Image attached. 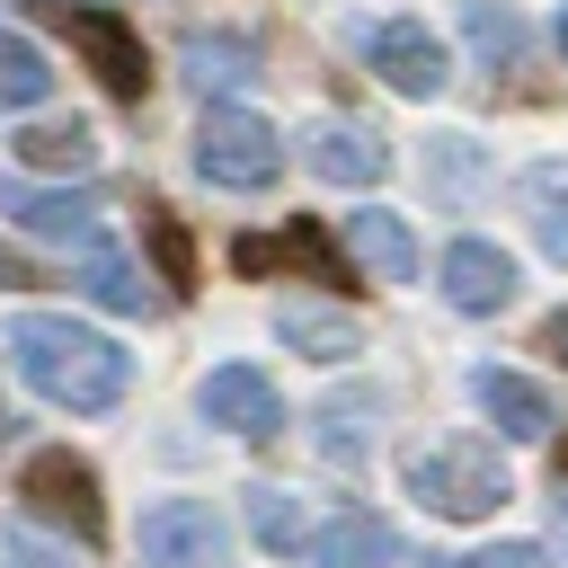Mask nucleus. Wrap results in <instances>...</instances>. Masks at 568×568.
<instances>
[{
  "instance_id": "nucleus-1",
  "label": "nucleus",
  "mask_w": 568,
  "mask_h": 568,
  "mask_svg": "<svg viewBox=\"0 0 568 568\" xmlns=\"http://www.w3.org/2000/svg\"><path fill=\"white\" fill-rule=\"evenodd\" d=\"M9 355H18L27 390H44L53 408H80V417L115 408L124 382H133V355H124L115 337H98V328H80V320H53V311L9 320Z\"/></svg>"
},
{
  "instance_id": "nucleus-11",
  "label": "nucleus",
  "mask_w": 568,
  "mask_h": 568,
  "mask_svg": "<svg viewBox=\"0 0 568 568\" xmlns=\"http://www.w3.org/2000/svg\"><path fill=\"white\" fill-rule=\"evenodd\" d=\"M0 222L36 231V240H71L98 257V204L89 195H53V186H27V178H0Z\"/></svg>"
},
{
  "instance_id": "nucleus-28",
  "label": "nucleus",
  "mask_w": 568,
  "mask_h": 568,
  "mask_svg": "<svg viewBox=\"0 0 568 568\" xmlns=\"http://www.w3.org/2000/svg\"><path fill=\"white\" fill-rule=\"evenodd\" d=\"M541 355H550V364H568V311H550V320H541Z\"/></svg>"
},
{
  "instance_id": "nucleus-6",
  "label": "nucleus",
  "mask_w": 568,
  "mask_h": 568,
  "mask_svg": "<svg viewBox=\"0 0 568 568\" xmlns=\"http://www.w3.org/2000/svg\"><path fill=\"white\" fill-rule=\"evenodd\" d=\"M62 27H71V44H80V62L98 71V89L124 98V106H142V89H151V53H142V36H133L115 9H98V0L71 9Z\"/></svg>"
},
{
  "instance_id": "nucleus-4",
  "label": "nucleus",
  "mask_w": 568,
  "mask_h": 568,
  "mask_svg": "<svg viewBox=\"0 0 568 568\" xmlns=\"http://www.w3.org/2000/svg\"><path fill=\"white\" fill-rule=\"evenodd\" d=\"M133 550H142V568H231V532L204 497H160L142 515Z\"/></svg>"
},
{
  "instance_id": "nucleus-7",
  "label": "nucleus",
  "mask_w": 568,
  "mask_h": 568,
  "mask_svg": "<svg viewBox=\"0 0 568 568\" xmlns=\"http://www.w3.org/2000/svg\"><path fill=\"white\" fill-rule=\"evenodd\" d=\"M355 53L399 89V98H435L444 80H453V62H444V44L426 36V18H382V27H355Z\"/></svg>"
},
{
  "instance_id": "nucleus-15",
  "label": "nucleus",
  "mask_w": 568,
  "mask_h": 568,
  "mask_svg": "<svg viewBox=\"0 0 568 568\" xmlns=\"http://www.w3.org/2000/svg\"><path fill=\"white\" fill-rule=\"evenodd\" d=\"M311 559H320V568H390V559H399V532H390L382 515H337V524L311 541Z\"/></svg>"
},
{
  "instance_id": "nucleus-22",
  "label": "nucleus",
  "mask_w": 568,
  "mask_h": 568,
  "mask_svg": "<svg viewBox=\"0 0 568 568\" xmlns=\"http://www.w3.org/2000/svg\"><path fill=\"white\" fill-rule=\"evenodd\" d=\"M462 27H470V44H479L488 71H515V62H524V18H515V9H497V0H462Z\"/></svg>"
},
{
  "instance_id": "nucleus-10",
  "label": "nucleus",
  "mask_w": 568,
  "mask_h": 568,
  "mask_svg": "<svg viewBox=\"0 0 568 568\" xmlns=\"http://www.w3.org/2000/svg\"><path fill=\"white\" fill-rule=\"evenodd\" d=\"M302 169H311V178H328V186H373V178L390 169V142H382L373 124L328 115V124H311V133H302Z\"/></svg>"
},
{
  "instance_id": "nucleus-26",
  "label": "nucleus",
  "mask_w": 568,
  "mask_h": 568,
  "mask_svg": "<svg viewBox=\"0 0 568 568\" xmlns=\"http://www.w3.org/2000/svg\"><path fill=\"white\" fill-rule=\"evenodd\" d=\"M435 568H559L541 541H488V550H470V559H435Z\"/></svg>"
},
{
  "instance_id": "nucleus-14",
  "label": "nucleus",
  "mask_w": 568,
  "mask_h": 568,
  "mask_svg": "<svg viewBox=\"0 0 568 568\" xmlns=\"http://www.w3.org/2000/svg\"><path fill=\"white\" fill-rule=\"evenodd\" d=\"M178 62H186V80H195L204 98H231V89L257 80V44H248V36H204V27H195V36L178 44Z\"/></svg>"
},
{
  "instance_id": "nucleus-31",
  "label": "nucleus",
  "mask_w": 568,
  "mask_h": 568,
  "mask_svg": "<svg viewBox=\"0 0 568 568\" xmlns=\"http://www.w3.org/2000/svg\"><path fill=\"white\" fill-rule=\"evenodd\" d=\"M559 53H568V9H559Z\"/></svg>"
},
{
  "instance_id": "nucleus-3",
  "label": "nucleus",
  "mask_w": 568,
  "mask_h": 568,
  "mask_svg": "<svg viewBox=\"0 0 568 568\" xmlns=\"http://www.w3.org/2000/svg\"><path fill=\"white\" fill-rule=\"evenodd\" d=\"M195 169H204L213 186H231V195H257V186L284 178V133H275L266 115H248V106H204V124H195Z\"/></svg>"
},
{
  "instance_id": "nucleus-12",
  "label": "nucleus",
  "mask_w": 568,
  "mask_h": 568,
  "mask_svg": "<svg viewBox=\"0 0 568 568\" xmlns=\"http://www.w3.org/2000/svg\"><path fill=\"white\" fill-rule=\"evenodd\" d=\"M435 275H444V302H453V311H470V320L515 302V257H506L497 240H453Z\"/></svg>"
},
{
  "instance_id": "nucleus-21",
  "label": "nucleus",
  "mask_w": 568,
  "mask_h": 568,
  "mask_svg": "<svg viewBox=\"0 0 568 568\" xmlns=\"http://www.w3.org/2000/svg\"><path fill=\"white\" fill-rule=\"evenodd\" d=\"M275 328H284V346H302V355H320V364H346L364 337H355V320H337V311H275Z\"/></svg>"
},
{
  "instance_id": "nucleus-32",
  "label": "nucleus",
  "mask_w": 568,
  "mask_h": 568,
  "mask_svg": "<svg viewBox=\"0 0 568 568\" xmlns=\"http://www.w3.org/2000/svg\"><path fill=\"white\" fill-rule=\"evenodd\" d=\"M0 435H9V408H0Z\"/></svg>"
},
{
  "instance_id": "nucleus-27",
  "label": "nucleus",
  "mask_w": 568,
  "mask_h": 568,
  "mask_svg": "<svg viewBox=\"0 0 568 568\" xmlns=\"http://www.w3.org/2000/svg\"><path fill=\"white\" fill-rule=\"evenodd\" d=\"M231 266H240V275H266V266H275V240H257V231L231 240Z\"/></svg>"
},
{
  "instance_id": "nucleus-9",
  "label": "nucleus",
  "mask_w": 568,
  "mask_h": 568,
  "mask_svg": "<svg viewBox=\"0 0 568 568\" xmlns=\"http://www.w3.org/2000/svg\"><path fill=\"white\" fill-rule=\"evenodd\" d=\"M470 399H479V417H488L497 435H515V444H550V426H559L550 390H541L532 373H506V364H479V373H470Z\"/></svg>"
},
{
  "instance_id": "nucleus-19",
  "label": "nucleus",
  "mask_w": 568,
  "mask_h": 568,
  "mask_svg": "<svg viewBox=\"0 0 568 568\" xmlns=\"http://www.w3.org/2000/svg\"><path fill=\"white\" fill-rule=\"evenodd\" d=\"M142 248H151V266H160L169 293H195V240H186V222L169 204H142Z\"/></svg>"
},
{
  "instance_id": "nucleus-2",
  "label": "nucleus",
  "mask_w": 568,
  "mask_h": 568,
  "mask_svg": "<svg viewBox=\"0 0 568 568\" xmlns=\"http://www.w3.org/2000/svg\"><path fill=\"white\" fill-rule=\"evenodd\" d=\"M408 497H417L426 515H444V524H470V515H497V506L515 497V479H506L497 444H479V435H435V444L408 453Z\"/></svg>"
},
{
  "instance_id": "nucleus-29",
  "label": "nucleus",
  "mask_w": 568,
  "mask_h": 568,
  "mask_svg": "<svg viewBox=\"0 0 568 568\" xmlns=\"http://www.w3.org/2000/svg\"><path fill=\"white\" fill-rule=\"evenodd\" d=\"M0 284H9V293H27V284H36V266H27L18 248H0Z\"/></svg>"
},
{
  "instance_id": "nucleus-25",
  "label": "nucleus",
  "mask_w": 568,
  "mask_h": 568,
  "mask_svg": "<svg viewBox=\"0 0 568 568\" xmlns=\"http://www.w3.org/2000/svg\"><path fill=\"white\" fill-rule=\"evenodd\" d=\"M0 568H71V550H53L36 524H9L0 532Z\"/></svg>"
},
{
  "instance_id": "nucleus-24",
  "label": "nucleus",
  "mask_w": 568,
  "mask_h": 568,
  "mask_svg": "<svg viewBox=\"0 0 568 568\" xmlns=\"http://www.w3.org/2000/svg\"><path fill=\"white\" fill-rule=\"evenodd\" d=\"M80 284H89V302H106V311H151V293H142V275H133L124 257H106V248L89 257V275H80Z\"/></svg>"
},
{
  "instance_id": "nucleus-33",
  "label": "nucleus",
  "mask_w": 568,
  "mask_h": 568,
  "mask_svg": "<svg viewBox=\"0 0 568 568\" xmlns=\"http://www.w3.org/2000/svg\"><path fill=\"white\" fill-rule=\"evenodd\" d=\"M559 515H568V497H559Z\"/></svg>"
},
{
  "instance_id": "nucleus-30",
  "label": "nucleus",
  "mask_w": 568,
  "mask_h": 568,
  "mask_svg": "<svg viewBox=\"0 0 568 568\" xmlns=\"http://www.w3.org/2000/svg\"><path fill=\"white\" fill-rule=\"evenodd\" d=\"M27 9H44V18H71V9H89V0H27Z\"/></svg>"
},
{
  "instance_id": "nucleus-18",
  "label": "nucleus",
  "mask_w": 568,
  "mask_h": 568,
  "mask_svg": "<svg viewBox=\"0 0 568 568\" xmlns=\"http://www.w3.org/2000/svg\"><path fill=\"white\" fill-rule=\"evenodd\" d=\"M524 204H532L541 248L568 266V160H532V169H524Z\"/></svg>"
},
{
  "instance_id": "nucleus-16",
  "label": "nucleus",
  "mask_w": 568,
  "mask_h": 568,
  "mask_svg": "<svg viewBox=\"0 0 568 568\" xmlns=\"http://www.w3.org/2000/svg\"><path fill=\"white\" fill-rule=\"evenodd\" d=\"M9 151H18V169H53V178H71V169L98 160V133H89V124H27Z\"/></svg>"
},
{
  "instance_id": "nucleus-17",
  "label": "nucleus",
  "mask_w": 568,
  "mask_h": 568,
  "mask_svg": "<svg viewBox=\"0 0 568 568\" xmlns=\"http://www.w3.org/2000/svg\"><path fill=\"white\" fill-rule=\"evenodd\" d=\"M275 257H284V266H302L311 284H355V257H346V248H337V240H328V231H320L311 213H293V222H284Z\"/></svg>"
},
{
  "instance_id": "nucleus-13",
  "label": "nucleus",
  "mask_w": 568,
  "mask_h": 568,
  "mask_svg": "<svg viewBox=\"0 0 568 568\" xmlns=\"http://www.w3.org/2000/svg\"><path fill=\"white\" fill-rule=\"evenodd\" d=\"M346 257H364L382 284H408V275H417V240H408V222L382 213V204H355V213H346Z\"/></svg>"
},
{
  "instance_id": "nucleus-5",
  "label": "nucleus",
  "mask_w": 568,
  "mask_h": 568,
  "mask_svg": "<svg viewBox=\"0 0 568 568\" xmlns=\"http://www.w3.org/2000/svg\"><path fill=\"white\" fill-rule=\"evenodd\" d=\"M18 497H27L36 515L71 524L80 541H98V532H106V497H98V470H89L80 453H62V444L27 453V470H18Z\"/></svg>"
},
{
  "instance_id": "nucleus-23",
  "label": "nucleus",
  "mask_w": 568,
  "mask_h": 568,
  "mask_svg": "<svg viewBox=\"0 0 568 568\" xmlns=\"http://www.w3.org/2000/svg\"><path fill=\"white\" fill-rule=\"evenodd\" d=\"M248 532H257L266 550H302V541H311L302 497H284V488H248Z\"/></svg>"
},
{
  "instance_id": "nucleus-20",
  "label": "nucleus",
  "mask_w": 568,
  "mask_h": 568,
  "mask_svg": "<svg viewBox=\"0 0 568 568\" xmlns=\"http://www.w3.org/2000/svg\"><path fill=\"white\" fill-rule=\"evenodd\" d=\"M53 98V62L27 44V36H0V115H27Z\"/></svg>"
},
{
  "instance_id": "nucleus-8",
  "label": "nucleus",
  "mask_w": 568,
  "mask_h": 568,
  "mask_svg": "<svg viewBox=\"0 0 568 568\" xmlns=\"http://www.w3.org/2000/svg\"><path fill=\"white\" fill-rule=\"evenodd\" d=\"M195 408H204L213 426H231V435H248V444H266V435H284V399H275V382H266L257 364H213V373L195 382Z\"/></svg>"
}]
</instances>
